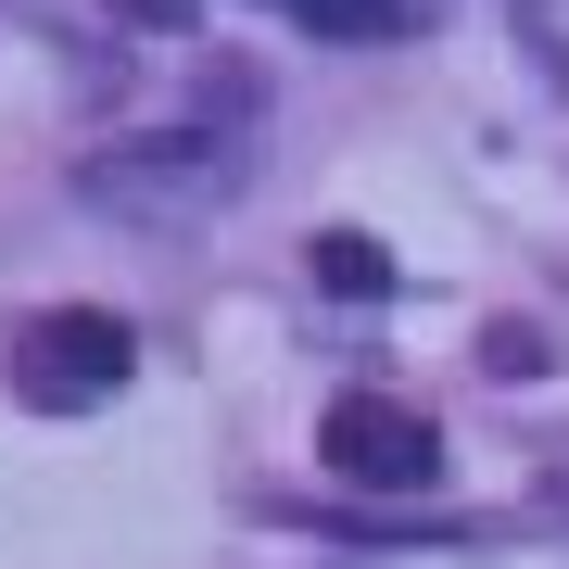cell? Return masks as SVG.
Masks as SVG:
<instances>
[{"label":"cell","mask_w":569,"mask_h":569,"mask_svg":"<svg viewBox=\"0 0 569 569\" xmlns=\"http://www.w3.org/2000/svg\"><path fill=\"white\" fill-rule=\"evenodd\" d=\"M241 178H253V152L216 140V127H164V140H127V152L89 164V190L127 203V216H216Z\"/></svg>","instance_id":"cell-1"},{"label":"cell","mask_w":569,"mask_h":569,"mask_svg":"<svg viewBox=\"0 0 569 569\" xmlns=\"http://www.w3.org/2000/svg\"><path fill=\"white\" fill-rule=\"evenodd\" d=\"M317 468H329V481H355V493H430L443 430H430V406H406V392H329Z\"/></svg>","instance_id":"cell-2"},{"label":"cell","mask_w":569,"mask_h":569,"mask_svg":"<svg viewBox=\"0 0 569 569\" xmlns=\"http://www.w3.org/2000/svg\"><path fill=\"white\" fill-rule=\"evenodd\" d=\"M127 367H140V329H127L114 305H51V317L13 342V392L63 418V406H102V392H127Z\"/></svg>","instance_id":"cell-3"},{"label":"cell","mask_w":569,"mask_h":569,"mask_svg":"<svg viewBox=\"0 0 569 569\" xmlns=\"http://www.w3.org/2000/svg\"><path fill=\"white\" fill-rule=\"evenodd\" d=\"M317 279L342 291V305H380V291H392V253L367 241V228H317Z\"/></svg>","instance_id":"cell-4"},{"label":"cell","mask_w":569,"mask_h":569,"mask_svg":"<svg viewBox=\"0 0 569 569\" xmlns=\"http://www.w3.org/2000/svg\"><path fill=\"white\" fill-rule=\"evenodd\" d=\"M291 13H305L317 39H392V26H418L430 0H291Z\"/></svg>","instance_id":"cell-5"},{"label":"cell","mask_w":569,"mask_h":569,"mask_svg":"<svg viewBox=\"0 0 569 569\" xmlns=\"http://www.w3.org/2000/svg\"><path fill=\"white\" fill-rule=\"evenodd\" d=\"M127 13H190V0H127Z\"/></svg>","instance_id":"cell-6"}]
</instances>
